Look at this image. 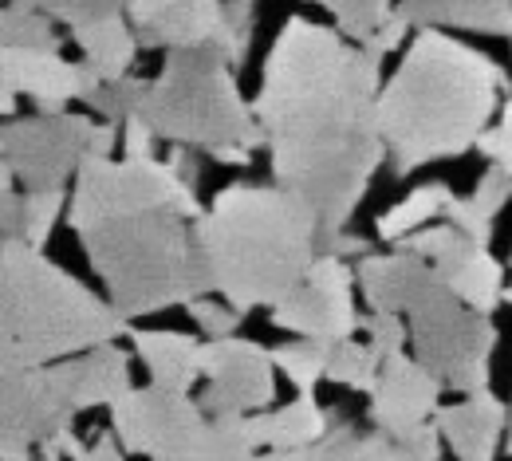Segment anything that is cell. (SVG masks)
<instances>
[{
  "label": "cell",
  "mask_w": 512,
  "mask_h": 461,
  "mask_svg": "<svg viewBox=\"0 0 512 461\" xmlns=\"http://www.w3.org/2000/svg\"><path fill=\"white\" fill-rule=\"evenodd\" d=\"M71 40L83 52V64L91 67L103 83H123V79H130V67L138 60V36L130 28L127 8L115 12V16H103V20H91V24L71 28Z\"/></svg>",
  "instance_id": "obj_24"
},
{
  "label": "cell",
  "mask_w": 512,
  "mask_h": 461,
  "mask_svg": "<svg viewBox=\"0 0 512 461\" xmlns=\"http://www.w3.org/2000/svg\"><path fill=\"white\" fill-rule=\"evenodd\" d=\"M209 426L201 402L162 387H134L111 406V434L134 458L162 461L186 450L193 438Z\"/></svg>",
  "instance_id": "obj_11"
},
{
  "label": "cell",
  "mask_w": 512,
  "mask_h": 461,
  "mask_svg": "<svg viewBox=\"0 0 512 461\" xmlns=\"http://www.w3.org/2000/svg\"><path fill=\"white\" fill-rule=\"evenodd\" d=\"M111 300L24 241H0V359L56 367L130 335Z\"/></svg>",
  "instance_id": "obj_5"
},
{
  "label": "cell",
  "mask_w": 512,
  "mask_h": 461,
  "mask_svg": "<svg viewBox=\"0 0 512 461\" xmlns=\"http://www.w3.org/2000/svg\"><path fill=\"white\" fill-rule=\"evenodd\" d=\"M162 461H256V450L245 442L241 418H225V422H209L186 450Z\"/></svg>",
  "instance_id": "obj_28"
},
{
  "label": "cell",
  "mask_w": 512,
  "mask_h": 461,
  "mask_svg": "<svg viewBox=\"0 0 512 461\" xmlns=\"http://www.w3.org/2000/svg\"><path fill=\"white\" fill-rule=\"evenodd\" d=\"M272 363L284 371V379L300 391V395H316L323 379H327V363H331V347L323 343H280L272 347Z\"/></svg>",
  "instance_id": "obj_30"
},
{
  "label": "cell",
  "mask_w": 512,
  "mask_h": 461,
  "mask_svg": "<svg viewBox=\"0 0 512 461\" xmlns=\"http://www.w3.org/2000/svg\"><path fill=\"white\" fill-rule=\"evenodd\" d=\"M130 339H134V351L146 363L154 387L190 395V387L201 379V351H205V343H197L193 335H182V331L146 328H134Z\"/></svg>",
  "instance_id": "obj_23"
},
{
  "label": "cell",
  "mask_w": 512,
  "mask_h": 461,
  "mask_svg": "<svg viewBox=\"0 0 512 461\" xmlns=\"http://www.w3.org/2000/svg\"><path fill=\"white\" fill-rule=\"evenodd\" d=\"M363 331L371 335L367 343L375 347V355L379 359H394V355H402V347L410 343V328H406V320L402 316H386V312H371V316H363Z\"/></svg>",
  "instance_id": "obj_33"
},
{
  "label": "cell",
  "mask_w": 512,
  "mask_h": 461,
  "mask_svg": "<svg viewBox=\"0 0 512 461\" xmlns=\"http://www.w3.org/2000/svg\"><path fill=\"white\" fill-rule=\"evenodd\" d=\"M127 20L138 48L190 52L217 44L225 28V0H130Z\"/></svg>",
  "instance_id": "obj_16"
},
{
  "label": "cell",
  "mask_w": 512,
  "mask_h": 461,
  "mask_svg": "<svg viewBox=\"0 0 512 461\" xmlns=\"http://www.w3.org/2000/svg\"><path fill=\"white\" fill-rule=\"evenodd\" d=\"M308 461H442V434L434 422L410 434H379L339 422L308 450Z\"/></svg>",
  "instance_id": "obj_17"
},
{
  "label": "cell",
  "mask_w": 512,
  "mask_h": 461,
  "mask_svg": "<svg viewBox=\"0 0 512 461\" xmlns=\"http://www.w3.org/2000/svg\"><path fill=\"white\" fill-rule=\"evenodd\" d=\"M394 8H398V4H394ZM406 32H410V24H406V20L394 12V20L386 24V28L375 36V40H371V44H363V52H367L375 64H383V56H386V52H394V48L406 40Z\"/></svg>",
  "instance_id": "obj_41"
},
{
  "label": "cell",
  "mask_w": 512,
  "mask_h": 461,
  "mask_svg": "<svg viewBox=\"0 0 512 461\" xmlns=\"http://www.w3.org/2000/svg\"><path fill=\"white\" fill-rule=\"evenodd\" d=\"M115 142H119V131H115L111 123H95V134H91V150H87V158H111Z\"/></svg>",
  "instance_id": "obj_43"
},
{
  "label": "cell",
  "mask_w": 512,
  "mask_h": 461,
  "mask_svg": "<svg viewBox=\"0 0 512 461\" xmlns=\"http://www.w3.org/2000/svg\"><path fill=\"white\" fill-rule=\"evenodd\" d=\"M505 304H512V288H505ZM505 450L512 454V406H509V438H505Z\"/></svg>",
  "instance_id": "obj_47"
},
{
  "label": "cell",
  "mask_w": 512,
  "mask_h": 461,
  "mask_svg": "<svg viewBox=\"0 0 512 461\" xmlns=\"http://www.w3.org/2000/svg\"><path fill=\"white\" fill-rule=\"evenodd\" d=\"M477 154H481V158H489V166H501V170H509L512 174V99L501 103L497 123L481 134Z\"/></svg>",
  "instance_id": "obj_36"
},
{
  "label": "cell",
  "mask_w": 512,
  "mask_h": 461,
  "mask_svg": "<svg viewBox=\"0 0 512 461\" xmlns=\"http://www.w3.org/2000/svg\"><path fill=\"white\" fill-rule=\"evenodd\" d=\"M213 296L233 312H276L288 304L320 257V217L284 186L233 182L197 221Z\"/></svg>",
  "instance_id": "obj_4"
},
{
  "label": "cell",
  "mask_w": 512,
  "mask_h": 461,
  "mask_svg": "<svg viewBox=\"0 0 512 461\" xmlns=\"http://www.w3.org/2000/svg\"><path fill=\"white\" fill-rule=\"evenodd\" d=\"M154 142H158V134L150 131L142 119H134L123 127V158L127 162H154V150H158Z\"/></svg>",
  "instance_id": "obj_39"
},
{
  "label": "cell",
  "mask_w": 512,
  "mask_h": 461,
  "mask_svg": "<svg viewBox=\"0 0 512 461\" xmlns=\"http://www.w3.org/2000/svg\"><path fill=\"white\" fill-rule=\"evenodd\" d=\"M323 12L335 20V32L343 40H355L363 48V44H371L386 24L394 20L398 8L386 4V0H327Z\"/></svg>",
  "instance_id": "obj_29"
},
{
  "label": "cell",
  "mask_w": 512,
  "mask_h": 461,
  "mask_svg": "<svg viewBox=\"0 0 512 461\" xmlns=\"http://www.w3.org/2000/svg\"><path fill=\"white\" fill-rule=\"evenodd\" d=\"M245 442L253 450H312L316 442L327 438V410H323L316 395H296L288 406L264 410V414H249L241 418Z\"/></svg>",
  "instance_id": "obj_21"
},
{
  "label": "cell",
  "mask_w": 512,
  "mask_h": 461,
  "mask_svg": "<svg viewBox=\"0 0 512 461\" xmlns=\"http://www.w3.org/2000/svg\"><path fill=\"white\" fill-rule=\"evenodd\" d=\"M320 257H339V261H367V257H375L371 253V241L367 237H359V233H339V237H331V241H320Z\"/></svg>",
  "instance_id": "obj_40"
},
{
  "label": "cell",
  "mask_w": 512,
  "mask_h": 461,
  "mask_svg": "<svg viewBox=\"0 0 512 461\" xmlns=\"http://www.w3.org/2000/svg\"><path fill=\"white\" fill-rule=\"evenodd\" d=\"M394 249L414 253V257L434 264L442 284L465 308H473L481 316H493L501 308V300H505V264L497 261L485 245L469 241L465 233H457L446 221L398 241Z\"/></svg>",
  "instance_id": "obj_14"
},
{
  "label": "cell",
  "mask_w": 512,
  "mask_h": 461,
  "mask_svg": "<svg viewBox=\"0 0 512 461\" xmlns=\"http://www.w3.org/2000/svg\"><path fill=\"white\" fill-rule=\"evenodd\" d=\"M95 123L87 115H32L12 119L0 131V170L12 174L24 194H60L67 178H79Z\"/></svg>",
  "instance_id": "obj_8"
},
{
  "label": "cell",
  "mask_w": 512,
  "mask_h": 461,
  "mask_svg": "<svg viewBox=\"0 0 512 461\" xmlns=\"http://www.w3.org/2000/svg\"><path fill=\"white\" fill-rule=\"evenodd\" d=\"M446 225H453L457 233H465L469 241H477V245H485V249H489V241H493V217H489L473 198L449 201Z\"/></svg>",
  "instance_id": "obj_35"
},
{
  "label": "cell",
  "mask_w": 512,
  "mask_h": 461,
  "mask_svg": "<svg viewBox=\"0 0 512 461\" xmlns=\"http://www.w3.org/2000/svg\"><path fill=\"white\" fill-rule=\"evenodd\" d=\"M509 91V71L481 48L438 28L414 32L398 71L379 91V131L390 170L410 178L430 162L477 150L481 134L501 115L497 95Z\"/></svg>",
  "instance_id": "obj_3"
},
{
  "label": "cell",
  "mask_w": 512,
  "mask_h": 461,
  "mask_svg": "<svg viewBox=\"0 0 512 461\" xmlns=\"http://www.w3.org/2000/svg\"><path fill=\"white\" fill-rule=\"evenodd\" d=\"M205 209L197 186L162 158L83 162L67 201V225L127 324L213 296L197 237Z\"/></svg>",
  "instance_id": "obj_2"
},
{
  "label": "cell",
  "mask_w": 512,
  "mask_h": 461,
  "mask_svg": "<svg viewBox=\"0 0 512 461\" xmlns=\"http://www.w3.org/2000/svg\"><path fill=\"white\" fill-rule=\"evenodd\" d=\"M355 284H359V276L347 261L316 257L304 288L288 304L268 312V324L300 335L304 343L339 347L355 335V328H363V320L355 312Z\"/></svg>",
  "instance_id": "obj_12"
},
{
  "label": "cell",
  "mask_w": 512,
  "mask_h": 461,
  "mask_svg": "<svg viewBox=\"0 0 512 461\" xmlns=\"http://www.w3.org/2000/svg\"><path fill=\"white\" fill-rule=\"evenodd\" d=\"M453 198H457V194L449 190L446 182H426V186H418L410 198H402L398 205H390L383 217L375 221L379 241L398 245V241H406V237L430 229L438 217H446L449 213V201Z\"/></svg>",
  "instance_id": "obj_25"
},
{
  "label": "cell",
  "mask_w": 512,
  "mask_h": 461,
  "mask_svg": "<svg viewBox=\"0 0 512 461\" xmlns=\"http://www.w3.org/2000/svg\"><path fill=\"white\" fill-rule=\"evenodd\" d=\"M166 162L190 182V186H197V162H193V150H182V146H170V154H166Z\"/></svg>",
  "instance_id": "obj_44"
},
{
  "label": "cell",
  "mask_w": 512,
  "mask_h": 461,
  "mask_svg": "<svg viewBox=\"0 0 512 461\" xmlns=\"http://www.w3.org/2000/svg\"><path fill=\"white\" fill-rule=\"evenodd\" d=\"M52 379L75 414L95 410V406H115L119 398L134 391L130 387V355L119 343H107V347H95L79 359L56 363Z\"/></svg>",
  "instance_id": "obj_18"
},
{
  "label": "cell",
  "mask_w": 512,
  "mask_h": 461,
  "mask_svg": "<svg viewBox=\"0 0 512 461\" xmlns=\"http://www.w3.org/2000/svg\"><path fill=\"white\" fill-rule=\"evenodd\" d=\"M146 99H150V79H138V75H130L123 83H107L87 107L95 111V115H103V123H111V127H127L134 119H142V107H146Z\"/></svg>",
  "instance_id": "obj_31"
},
{
  "label": "cell",
  "mask_w": 512,
  "mask_h": 461,
  "mask_svg": "<svg viewBox=\"0 0 512 461\" xmlns=\"http://www.w3.org/2000/svg\"><path fill=\"white\" fill-rule=\"evenodd\" d=\"M457 461H497L501 438H509V410L493 391L442 406L434 418Z\"/></svg>",
  "instance_id": "obj_19"
},
{
  "label": "cell",
  "mask_w": 512,
  "mask_h": 461,
  "mask_svg": "<svg viewBox=\"0 0 512 461\" xmlns=\"http://www.w3.org/2000/svg\"><path fill=\"white\" fill-rule=\"evenodd\" d=\"M52 20H64L71 28H79V24H91V20H103V16H115V12H123L127 4H115V0H48V4H40Z\"/></svg>",
  "instance_id": "obj_37"
},
{
  "label": "cell",
  "mask_w": 512,
  "mask_h": 461,
  "mask_svg": "<svg viewBox=\"0 0 512 461\" xmlns=\"http://www.w3.org/2000/svg\"><path fill=\"white\" fill-rule=\"evenodd\" d=\"M142 123L170 146L182 150H256L268 138L256 123L253 103H245L237 67L217 44L166 52L158 79H150V99Z\"/></svg>",
  "instance_id": "obj_6"
},
{
  "label": "cell",
  "mask_w": 512,
  "mask_h": 461,
  "mask_svg": "<svg viewBox=\"0 0 512 461\" xmlns=\"http://www.w3.org/2000/svg\"><path fill=\"white\" fill-rule=\"evenodd\" d=\"M0 48H32V52H60V32L52 16L32 0H8L0 8Z\"/></svg>",
  "instance_id": "obj_26"
},
{
  "label": "cell",
  "mask_w": 512,
  "mask_h": 461,
  "mask_svg": "<svg viewBox=\"0 0 512 461\" xmlns=\"http://www.w3.org/2000/svg\"><path fill=\"white\" fill-rule=\"evenodd\" d=\"M190 320L201 328V335H209V343H217V339H233V331L241 328V312H233L229 304H217L213 296H205V300H193L190 308Z\"/></svg>",
  "instance_id": "obj_34"
},
{
  "label": "cell",
  "mask_w": 512,
  "mask_h": 461,
  "mask_svg": "<svg viewBox=\"0 0 512 461\" xmlns=\"http://www.w3.org/2000/svg\"><path fill=\"white\" fill-rule=\"evenodd\" d=\"M473 201L497 221L501 217V209L512 201V174L509 170H501V166H489L481 178H477V190H473Z\"/></svg>",
  "instance_id": "obj_38"
},
{
  "label": "cell",
  "mask_w": 512,
  "mask_h": 461,
  "mask_svg": "<svg viewBox=\"0 0 512 461\" xmlns=\"http://www.w3.org/2000/svg\"><path fill=\"white\" fill-rule=\"evenodd\" d=\"M442 383L414 359V355H394L383 363L379 387L371 395V430L379 434H410L418 426H430L442 410Z\"/></svg>",
  "instance_id": "obj_15"
},
{
  "label": "cell",
  "mask_w": 512,
  "mask_h": 461,
  "mask_svg": "<svg viewBox=\"0 0 512 461\" xmlns=\"http://www.w3.org/2000/svg\"><path fill=\"white\" fill-rule=\"evenodd\" d=\"M379 91V64L331 24L288 16L268 48L256 123L268 138L276 186L316 209L320 241L347 233L383 166Z\"/></svg>",
  "instance_id": "obj_1"
},
{
  "label": "cell",
  "mask_w": 512,
  "mask_h": 461,
  "mask_svg": "<svg viewBox=\"0 0 512 461\" xmlns=\"http://www.w3.org/2000/svg\"><path fill=\"white\" fill-rule=\"evenodd\" d=\"M60 213H64V190H60V194H24L20 237H16V241H24V245H32V249L44 253V245H48V237H52Z\"/></svg>",
  "instance_id": "obj_32"
},
{
  "label": "cell",
  "mask_w": 512,
  "mask_h": 461,
  "mask_svg": "<svg viewBox=\"0 0 512 461\" xmlns=\"http://www.w3.org/2000/svg\"><path fill=\"white\" fill-rule=\"evenodd\" d=\"M509 264H512V253H509Z\"/></svg>",
  "instance_id": "obj_48"
},
{
  "label": "cell",
  "mask_w": 512,
  "mask_h": 461,
  "mask_svg": "<svg viewBox=\"0 0 512 461\" xmlns=\"http://www.w3.org/2000/svg\"><path fill=\"white\" fill-rule=\"evenodd\" d=\"M209 158L221 162V166H253V150H237V146H229V150H213Z\"/></svg>",
  "instance_id": "obj_45"
},
{
  "label": "cell",
  "mask_w": 512,
  "mask_h": 461,
  "mask_svg": "<svg viewBox=\"0 0 512 461\" xmlns=\"http://www.w3.org/2000/svg\"><path fill=\"white\" fill-rule=\"evenodd\" d=\"M406 328H410L414 359L446 391H457L465 398L489 391L493 351L501 343V331L493 324V316L465 308L442 284V276H434L422 288V296L410 304Z\"/></svg>",
  "instance_id": "obj_7"
},
{
  "label": "cell",
  "mask_w": 512,
  "mask_h": 461,
  "mask_svg": "<svg viewBox=\"0 0 512 461\" xmlns=\"http://www.w3.org/2000/svg\"><path fill=\"white\" fill-rule=\"evenodd\" d=\"M75 426L52 367H28L0 359V461H40L36 450Z\"/></svg>",
  "instance_id": "obj_9"
},
{
  "label": "cell",
  "mask_w": 512,
  "mask_h": 461,
  "mask_svg": "<svg viewBox=\"0 0 512 461\" xmlns=\"http://www.w3.org/2000/svg\"><path fill=\"white\" fill-rule=\"evenodd\" d=\"M107 83L91 67L67 60L64 52L0 48V115L12 123L16 99H32L40 115H64L71 103H91Z\"/></svg>",
  "instance_id": "obj_13"
},
{
  "label": "cell",
  "mask_w": 512,
  "mask_h": 461,
  "mask_svg": "<svg viewBox=\"0 0 512 461\" xmlns=\"http://www.w3.org/2000/svg\"><path fill=\"white\" fill-rule=\"evenodd\" d=\"M379 375H383V359L375 355V347H371V343L347 339V343L331 347L327 383H335V387H347V391H359V395H375V387H379Z\"/></svg>",
  "instance_id": "obj_27"
},
{
  "label": "cell",
  "mask_w": 512,
  "mask_h": 461,
  "mask_svg": "<svg viewBox=\"0 0 512 461\" xmlns=\"http://www.w3.org/2000/svg\"><path fill=\"white\" fill-rule=\"evenodd\" d=\"M201 375L209 379L201 410L209 422L225 418H249L264 414L276 398V363L272 351L260 347L256 339H217L205 343L201 351Z\"/></svg>",
  "instance_id": "obj_10"
},
{
  "label": "cell",
  "mask_w": 512,
  "mask_h": 461,
  "mask_svg": "<svg viewBox=\"0 0 512 461\" xmlns=\"http://www.w3.org/2000/svg\"><path fill=\"white\" fill-rule=\"evenodd\" d=\"M83 461H127V450L119 446V438H115V434H99V438H95V446L87 450V458Z\"/></svg>",
  "instance_id": "obj_42"
},
{
  "label": "cell",
  "mask_w": 512,
  "mask_h": 461,
  "mask_svg": "<svg viewBox=\"0 0 512 461\" xmlns=\"http://www.w3.org/2000/svg\"><path fill=\"white\" fill-rule=\"evenodd\" d=\"M256 461H308V450H268L256 454Z\"/></svg>",
  "instance_id": "obj_46"
},
{
  "label": "cell",
  "mask_w": 512,
  "mask_h": 461,
  "mask_svg": "<svg viewBox=\"0 0 512 461\" xmlns=\"http://www.w3.org/2000/svg\"><path fill=\"white\" fill-rule=\"evenodd\" d=\"M359 288L371 304V312H386V316H406L410 304L422 296V288L438 276V268L414 253H375L367 261L355 264Z\"/></svg>",
  "instance_id": "obj_20"
},
{
  "label": "cell",
  "mask_w": 512,
  "mask_h": 461,
  "mask_svg": "<svg viewBox=\"0 0 512 461\" xmlns=\"http://www.w3.org/2000/svg\"><path fill=\"white\" fill-rule=\"evenodd\" d=\"M398 16L410 28H465L512 40V0H402Z\"/></svg>",
  "instance_id": "obj_22"
}]
</instances>
